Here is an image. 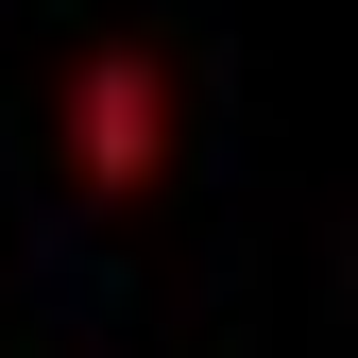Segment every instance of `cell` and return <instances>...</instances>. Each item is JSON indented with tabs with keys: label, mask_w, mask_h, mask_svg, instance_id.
<instances>
[{
	"label": "cell",
	"mask_w": 358,
	"mask_h": 358,
	"mask_svg": "<svg viewBox=\"0 0 358 358\" xmlns=\"http://www.w3.org/2000/svg\"><path fill=\"white\" fill-rule=\"evenodd\" d=\"M137 120H154V103H137V69L85 85V154H103V171H137Z\"/></svg>",
	"instance_id": "cell-1"
}]
</instances>
